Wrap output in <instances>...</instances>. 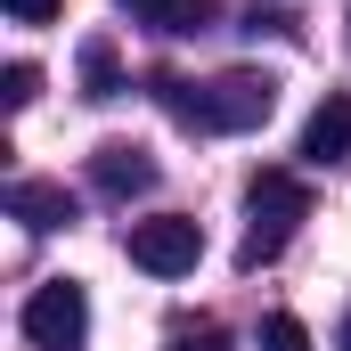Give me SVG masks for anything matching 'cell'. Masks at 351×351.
Here are the masks:
<instances>
[{"label":"cell","mask_w":351,"mask_h":351,"mask_svg":"<svg viewBox=\"0 0 351 351\" xmlns=\"http://www.w3.org/2000/svg\"><path fill=\"white\" fill-rule=\"evenodd\" d=\"M180 351H221V343H180Z\"/></svg>","instance_id":"cell-13"},{"label":"cell","mask_w":351,"mask_h":351,"mask_svg":"<svg viewBox=\"0 0 351 351\" xmlns=\"http://www.w3.org/2000/svg\"><path fill=\"white\" fill-rule=\"evenodd\" d=\"M262 351H311V327H302L294 311H269L262 319Z\"/></svg>","instance_id":"cell-10"},{"label":"cell","mask_w":351,"mask_h":351,"mask_svg":"<svg viewBox=\"0 0 351 351\" xmlns=\"http://www.w3.org/2000/svg\"><path fill=\"white\" fill-rule=\"evenodd\" d=\"M302 156L311 164H343L351 156V90H327L319 98V114L302 123Z\"/></svg>","instance_id":"cell-6"},{"label":"cell","mask_w":351,"mask_h":351,"mask_svg":"<svg viewBox=\"0 0 351 351\" xmlns=\"http://www.w3.org/2000/svg\"><path fill=\"white\" fill-rule=\"evenodd\" d=\"M343 351H351V319H343Z\"/></svg>","instance_id":"cell-14"},{"label":"cell","mask_w":351,"mask_h":351,"mask_svg":"<svg viewBox=\"0 0 351 351\" xmlns=\"http://www.w3.org/2000/svg\"><path fill=\"white\" fill-rule=\"evenodd\" d=\"M16 327H25L33 351H82V335H90V294L74 286V278H49V286L25 294Z\"/></svg>","instance_id":"cell-3"},{"label":"cell","mask_w":351,"mask_h":351,"mask_svg":"<svg viewBox=\"0 0 351 351\" xmlns=\"http://www.w3.org/2000/svg\"><path fill=\"white\" fill-rule=\"evenodd\" d=\"M156 98H164V114L188 123V131H262L269 114H278V82L254 74V66L213 74V82H180V74H164Z\"/></svg>","instance_id":"cell-1"},{"label":"cell","mask_w":351,"mask_h":351,"mask_svg":"<svg viewBox=\"0 0 351 351\" xmlns=\"http://www.w3.org/2000/svg\"><path fill=\"white\" fill-rule=\"evenodd\" d=\"M8 213H16L25 229H66V221H74V196H66L58 180H16V188H8Z\"/></svg>","instance_id":"cell-7"},{"label":"cell","mask_w":351,"mask_h":351,"mask_svg":"<svg viewBox=\"0 0 351 351\" xmlns=\"http://www.w3.org/2000/svg\"><path fill=\"white\" fill-rule=\"evenodd\" d=\"M245 213H254V229H245V245H237V262L262 269L286 254V237H294V221L311 213V196H302V180L294 172H262L254 188H245Z\"/></svg>","instance_id":"cell-2"},{"label":"cell","mask_w":351,"mask_h":351,"mask_svg":"<svg viewBox=\"0 0 351 351\" xmlns=\"http://www.w3.org/2000/svg\"><path fill=\"white\" fill-rule=\"evenodd\" d=\"M8 16H16V25H49V16H58V0H8Z\"/></svg>","instance_id":"cell-12"},{"label":"cell","mask_w":351,"mask_h":351,"mask_svg":"<svg viewBox=\"0 0 351 351\" xmlns=\"http://www.w3.org/2000/svg\"><path fill=\"white\" fill-rule=\"evenodd\" d=\"M123 74H114V41H82V98H114Z\"/></svg>","instance_id":"cell-9"},{"label":"cell","mask_w":351,"mask_h":351,"mask_svg":"<svg viewBox=\"0 0 351 351\" xmlns=\"http://www.w3.org/2000/svg\"><path fill=\"white\" fill-rule=\"evenodd\" d=\"M33 90H41V66H33V58H16V66L0 74V98H8V106H33Z\"/></svg>","instance_id":"cell-11"},{"label":"cell","mask_w":351,"mask_h":351,"mask_svg":"<svg viewBox=\"0 0 351 351\" xmlns=\"http://www.w3.org/2000/svg\"><path fill=\"white\" fill-rule=\"evenodd\" d=\"M131 25H156V33H196L213 16V0H123Z\"/></svg>","instance_id":"cell-8"},{"label":"cell","mask_w":351,"mask_h":351,"mask_svg":"<svg viewBox=\"0 0 351 351\" xmlns=\"http://www.w3.org/2000/svg\"><path fill=\"white\" fill-rule=\"evenodd\" d=\"M90 180H98L106 196H147V188H156V156L131 147V139H106V147L90 156Z\"/></svg>","instance_id":"cell-5"},{"label":"cell","mask_w":351,"mask_h":351,"mask_svg":"<svg viewBox=\"0 0 351 351\" xmlns=\"http://www.w3.org/2000/svg\"><path fill=\"white\" fill-rule=\"evenodd\" d=\"M131 262L147 269V278H180V269L204 262V229L196 221H180V213H164V221H131Z\"/></svg>","instance_id":"cell-4"}]
</instances>
